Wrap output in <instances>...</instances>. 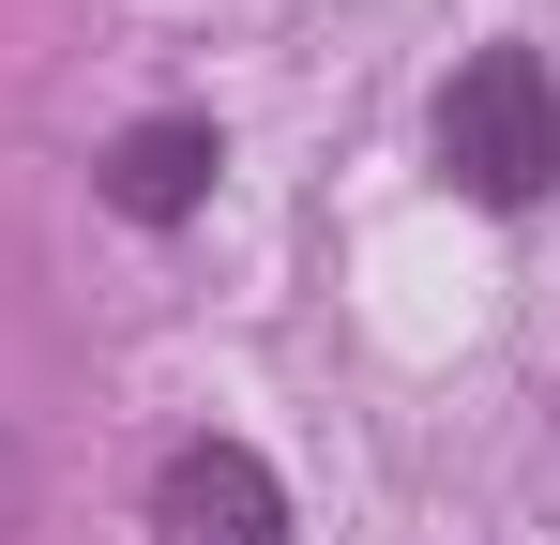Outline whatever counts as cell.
I'll use <instances>...</instances> for the list:
<instances>
[{"label": "cell", "mask_w": 560, "mask_h": 545, "mask_svg": "<svg viewBox=\"0 0 560 545\" xmlns=\"http://www.w3.org/2000/svg\"><path fill=\"white\" fill-rule=\"evenodd\" d=\"M440 167H455V197H485V212H530L560 182V77H546V46L455 61V91H440Z\"/></svg>", "instance_id": "1"}, {"label": "cell", "mask_w": 560, "mask_h": 545, "mask_svg": "<svg viewBox=\"0 0 560 545\" xmlns=\"http://www.w3.org/2000/svg\"><path fill=\"white\" fill-rule=\"evenodd\" d=\"M152 545H288V485L243 440H183L152 469Z\"/></svg>", "instance_id": "2"}, {"label": "cell", "mask_w": 560, "mask_h": 545, "mask_svg": "<svg viewBox=\"0 0 560 545\" xmlns=\"http://www.w3.org/2000/svg\"><path fill=\"white\" fill-rule=\"evenodd\" d=\"M212 167H228V137H212V121H183V106H167V121H121V137H106V212L183 228L197 197H212Z\"/></svg>", "instance_id": "3"}]
</instances>
